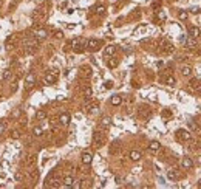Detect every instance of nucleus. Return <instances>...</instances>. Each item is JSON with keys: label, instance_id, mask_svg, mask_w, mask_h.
I'll return each mask as SVG.
<instances>
[{"label": "nucleus", "instance_id": "11", "mask_svg": "<svg viewBox=\"0 0 201 189\" xmlns=\"http://www.w3.org/2000/svg\"><path fill=\"white\" fill-rule=\"evenodd\" d=\"M116 53V45H107L105 47V50H104V56H113Z\"/></svg>", "mask_w": 201, "mask_h": 189}, {"label": "nucleus", "instance_id": "22", "mask_svg": "<svg viewBox=\"0 0 201 189\" xmlns=\"http://www.w3.org/2000/svg\"><path fill=\"white\" fill-rule=\"evenodd\" d=\"M118 64H119V61L116 59V57H111V59L107 62V65H108V68H115V67H118Z\"/></svg>", "mask_w": 201, "mask_h": 189}, {"label": "nucleus", "instance_id": "10", "mask_svg": "<svg viewBox=\"0 0 201 189\" xmlns=\"http://www.w3.org/2000/svg\"><path fill=\"white\" fill-rule=\"evenodd\" d=\"M167 178L172 180V181H176V180H180V174H178V170L170 169V170H167Z\"/></svg>", "mask_w": 201, "mask_h": 189}, {"label": "nucleus", "instance_id": "37", "mask_svg": "<svg viewBox=\"0 0 201 189\" xmlns=\"http://www.w3.org/2000/svg\"><path fill=\"white\" fill-rule=\"evenodd\" d=\"M113 87V82H111V81H107L105 82V88H111Z\"/></svg>", "mask_w": 201, "mask_h": 189}, {"label": "nucleus", "instance_id": "14", "mask_svg": "<svg viewBox=\"0 0 201 189\" xmlns=\"http://www.w3.org/2000/svg\"><path fill=\"white\" fill-rule=\"evenodd\" d=\"M200 33H201V30L198 26H189V36L190 37H198Z\"/></svg>", "mask_w": 201, "mask_h": 189}, {"label": "nucleus", "instance_id": "31", "mask_svg": "<svg viewBox=\"0 0 201 189\" xmlns=\"http://www.w3.org/2000/svg\"><path fill=\"white\" fill-rule=\"evenodd\" d=\"M34 163V157H28V160H25V166H31Z\"/></svg>", "mask_w": 201, "mask_h": 189}, {"label": "nucleus", "instance_id": "17", "mask_svg": "<svg viewBox=\"0 0 201 189\" xmlns=\"http://www.w3.org/2000/svg\"><path fill=\"white\" fill-rule=\"evenodd\" d=\"M110 102H111V106H121V102H122V96H119V94H113L111 99H110Z\"/></svg>", "mask_w": 201, "mask_h": 189}, {"label": "nucleus", "instance_id": "33", "mask_svg": "<svg viewBox=\"0 0 201 189\" xmlns=\"http://www.w3.org/2000/svg\"><path fill=\"white\" fill-rule=\"evenodd\" d=\"M163 116H164V118H170V116H172V112L164 110V112H163Z\"/></svg>", "mask_w": 201, "mask_h": 189}, {"label": "nucleus", "instance_id": "15", "mask_svg": "<svg viewBox=\"0 0 201 189\" xmlns=\"http://www.w3.org/2000/svg\"><path fill=\"white\" fill-rule=\"evenodd\" d=\"M184 43H186L187 48H190V50H192V48H196V40L193 37H186Z\"/></svg>", "mask_w": 201, "mask_h": 189}, {"label": "nucleus", "instance_id": "28", "mask_svg": "<svg viewBox=\"0 0 201 189\" xmlns=\"http://www.w3.org/2000/svg\"><path fill=\"white\" fill-rule=\"evenodd\" d=\"M96 14H99V16H102V14H105V8L102 6V5H99V6H96Z\"/></svg>", "mask_w": 201, "mask_h": 189}, {"label": "nucleus", "instance_id": "1", "mask_svg": "<svg viewBox=\"0 0 201 189\" xmlns=\"http://www.w3.org/2000/svg\"><path fill=\"white\" fill-rule=\"evenodd\" d=\"M105 144V133L101 132V130H96L95 133H93V146L96 147V149H99Z\"/></svg>", "mask_w": 201, "mask_h": 189}, {"label": "nucleus", "instance_id": "16", "mask_svg": "<svg viewBox=\"0 0 201 189\" xmlns=\"http://www.w3.org/2000/svg\"><path fill=\"white\" fill-rule=\"evenodd\" d=\"M73 184H74V178L71 177V175H67L64 178V186L65 188H73Z\"/></svg>", "mask_w": 201, "mask_h": 189}, {"label": "nucleus", "instance_id": "42", "mask_svg": "<svg viewBox=\"0 0 201 189\" xmlns=\"http://www.w3.org/2000/svg\"><path fill=\"white\" fill-rule=\"evenodd\" d=\"M198 184H200V186H201V180H200V181H198Z\"/></svg>", "mask_w": 201, "mask_h": 189}, {"label": "nucleus", "instance_id": "20", "mask_svg": "<svg viewBox=\"0 0 201 189\" xmlns=\"http://www.w3.org/2000/svg\"><path fill=\"white\" fill-rule=\"evenodd\" d=\"M141 152L139 150H132L130 152V160H133V161H139L141 160Z\"/></svg>", "mask_w": 201, "mask_h": 189}, {"label": "nucleus", "instance_id": "29", "mask_svg": "<svg viewBox=\"0 0 201 189\" xmlns=\"http://www.w3.org/2000/svg\"><path fill=\"white\" fill-rule=\"evenodd\" d=\"M33 132H34V135H36V137H40V135L43 133V130H42V127H39V126H37V127H34V130H33Z\"/></svg>", "mask_w": 201, "mask_h": 189}, {"label": "nucleus", "instance_id": "38", "mask_svg": "<svg viewBox=\"0 0 201 189\" xmlns=\"http://www.w3.org/2000/svg\"><path fill=\"white\" fill-rule=\"evenodd\" d=\"M11 137H12V138H19V137H20V133L17 132V130H14V132H12V135H11Z\"/></svg>", "mask_w": 201, "mask_h": 189}, {"label": "nucleus", "instance_id": "8", "mask_svg": "<svg viewBox=\"0 0 201 189\" xmlns=\"http://www.w3.org/2000/svg\"><path fill=\"white\" fill-rule=\"evenodd\" d=\"M161 51L163 53H173V47L169 42H166V40H163V42H161Z\"/></svg>", "mask_w": 201, "mask_h": 189}, {"label": "nucleus", "instance_id": "12", "mask_svg": "<svg viewBox=\"0 0 201 189\" xmlns=\"http://www.w3.org/2000/svg\"><path fill=\"white\" fill-rule=\"evenodd\" d=\"M189 85H190V88L192 90H196V92H201V82L198 79H192L190 82H189Z\"/></svg>", "mask_w": 201, "mask_h": 189}, {"label": "nucleus", "instance_id": "9", "mask_svg": "<svg viewBox=\"0 0 201 189\" xmlns=\"http://www.w3.org/2000/svg\"><path fill=\"white\" fill-rule=\"evenodd\" d=\"M181 166L184 169H192V168H193V161H192L189 157H184V158L181 160Z\"/></svg>", "mask_w": 201, "mask_h": 189}, {"label": "nucleus", "instance_id": "5", "mask_svg": "<svg viewBox=\"0 0 201 189\" xmlns=\"http://www.w3.org/2000/svg\"><path fill=\"white\" fill-rule=\"evenodd\" d=\"M34 82H36V78H34L33 73H28V74L25 76V87L26 88H31L34 85Z\"/></svg>", "mask_w": 201, "mask_h": 189}, {"label": "nucleus", "instance_id": "3", "mask_svg": "<svg viewBox=\"0 0 201 189\" xmlns=\"http://www.w3.org/2000/svg\"><path fill=\"white\" fill-rule=\"evenodd\" d=\"M101 40H97V39H88L87 40V48H88V50H90V51H96L97 50V48H99L101 47Z\"/></svg>", "mask_w": 201, "mask_h": 189}, {"label": "nucleus", "instance_id": "6", "mask_svg": "<svg viewBox=\"0 0 201 189\" xmlns=\"http://www.w3.org/2000/svg\"><path fill=\"white\" fill-rule=\"evenodd\" d=\"M34 37L37 39V40H43V39H47L48 37V31L47 30H43V28H40V30H37L34 33Z\"/></svg>", "mask_w": 201, "mask_h": 189}, {"label": "nucleus", "instance_id": "41", "mask_svg": "<svg viewBox=\"0 0 201 189\" xmlns=\"http://www.w3.org/2000/svg\"><path fill=\"white\" fill-rule=\"evenodd\" d=\"M56 37H59V39L62 37V31H57V33H56Z\"/></svg>", "mask_w": 201, "mask_h": 189}, {"label": "nucleus", "instance_id": "19", "mask_svg": "<svg viewBox=\"0 0 201 189\" xmlns=\"http://www.w3.org/2000/svg\"><path fill=\"white\" fill-rule=\"evenodd\" d=\"M149 149L152 150V152H158L159 149H161V144L158 141H150V144H149Z\"/></svg>", "mask_w": 201, "mask_h": 189}, {"label": "nucleus", "instance_id": "40", "mask_svg": "<svg viewBox=\"0 0 201 189\" xmlns=\"http://www.w3.org/2000/svg\"><path fill=\"white\" fill-rule=\"evenodd\" d=\"M196 164H198V166H201V155L198 157V158H196Z\"/></svg>", "mask_w": 201, "mask_h": 189}, {"label": "nucleus", "instance_id": "25", "mask_svg": "<svg viewBox=\"0 0 201 189\" xmlns=\"http://www.w3.org/2000/svg\"><path fill=\"white\" fill-rule=\"evenodd\" d=\"M36 118L37 119H45L47 118V113L43 110H37V113H36Z\"/></svg>", "mask_w": 201, "mask_h": 189}, {"label": "nucleus", "instance_id": "26", "mask_svg": "<svg viewBox=\"0 0 201 189\" xmlns=\"http://www.w3.org/2000/svg\"><path fill=\"white\" fill-rule=\"evenodd\" d=\"M178 17H180V20H187V17H189V14H187V11H180V14H178Z\"/></svg>", "mask_w": 201, "mask_h": 189}, {"label": "nucleus", "instance_id": "35", "mask_svg": "<svg viewBox=\"0 0 201 189\" xmlns=\"http://www.w3.org/2000/svg\"><path fill=\"white\" fill-rule=\"evenodd\" d=\"M5 129H6V124L5 123H0V135L5 132Z\"/></svg>", "mask_w": 201, "mask_h": 189}, {"label": "nucleus", "instance_id": "32", "mask_svg": "<svg viewBox=\"0 0 201 189\" xmlns=\"http://www.w3.org/2000/svg\"><path fill=\"white\" fill-rule=\"evenodd\" d=\"M189 127H190V129H193V130H196V132L200 130V129H198V126H196V124H193L192 121H189Z\"/></svg>", "mask_w": 201, "mask_h": 189}, {"label": "nucleus", "instance_id": "36", "mask_svg": "<svg viewBox=\"0 0 201 189\" xmlns=\"http://www.w3.org/2000/svg\"><path fill=\"white\" fill-rule=\"evenodd\" d=\"M158 17H159L161 20H164V19H166V14H164V11H158Z\"/></svg>", "mask_w": 201, "mask_h": 189}, {"label": "nucleus", "instance_id": "4", "mask_svg": "<svg viewBox=\"0 0 201 189\" xmlns=\"http://www.w3.org/2000/svg\"><path fill=\"white\" fill-rule=\"evenodd\" d=\"M57 79V70H53V71H48L45 74V84H54Z\"/></svg>", "mask_w": 201, "mask_h": 189}, {"label": "nucleus", "instance_id": "23", "mask_svg": "<svg viewBox=\"0 0 201 189\" xmlns=\"http://www.w3.org/2000/svg\"><path fill=\"white\" fill-rule=\"evenodd\" d=\"M110 124H111V119L108 118V116H104V118L101 119V126H102V127H110Z\"/></svg>", "mask_w": 201, "mask_h": 189}, {"label": "nucleus", "instance_id": "30", "mask_svg": "<svg viewBox=\"0 0 201 189\" xmlns=\"http://www.w3.org/2000/svg\"><path fill=\"white\" fill-rule=\"evenodd\" d=\"M14 178H16V181H22V180H23V174H22V172H17L16 175H14Z\"/></svg>", "mask_w": 201, "mask_h": 189}, {"label": "nucleus", "instance_id": "2", "mask_svg": "<svg viewBox=\"0 0 201 189\" xmlns=\"http://www.w3.org/2000/svg\"><path fill=\"white\" fill-rule=\"evenodd\" d=\"M176 138L180 139V141H189V139L192 138V133L189 132V130L180 129V130H176Z\"/></svg>", "mask_w": 201, "mask_h": 189}, {"label": "nucleus", "instance_id": "34", "mask_svg": "<svg viewBox=\"0 0 201 189\" xmlns=\"http://www.w3.org/2000/svg\"><path fill=\"white\" fill-rule=\"evenodd\" d=\"M3 78H5V79H10V78H11V70H6L5 73H3Z\"/></svg>", "mask_w": 201, "mask_h": 189}, {"label": "nucleus", "instance_id": "7", "mask_svg": "<svg viewBox=\"0 0 201 189\" xmlns=\"http://www.w3.org/2000/svg\"><path fill=\"white\" fill-rule=\"evenodd\" d=\"M139 115L142 116V118H150V115H152L150 107H147V106H141V107H139Z\"/></svg>", "mask_w": 201, "mask_h": 189}, {"label": "nucleus", "instance_id": "21", "mask_svg": "<svg viewBox=\"0 0 201 189\" xmlns=\"http://www.w3.org/2000/svg\"><path fill=\"white\" fill-rule=\"evenodd\" d=\"M190 73H192V67H189V65L181 67V74L182 76H190Z\"/></svg>", "mask_w": 201, "mask_h": 189}, {"label": "nucleus", "instance_id": "24", "mask_svg": "<svg viewBox=\"0 0 201 189\" xmlns=\"http://www.w3.org/2000/svg\"><path fill=\"white\" fill-rule=\"evenodd\" d=\"M164 82H166L167 85H175L176 84V79L173 78V76H167V78L164 79Z\"/></svg>", "mask_w": 201, "mask_h": 189}, {"label": "nucleus", "instance_id": "39", "mask_svg": "<svg viewBox=\"0 0 201 189\" xmlns=\"http://www.w3.org/2000/svg\"><path fill=\"white\" fill-rule=\"evenodd\" d=\"M192 12H193V14H198V12H200V8H192Z\"/></svg>", "mask_w": 201, "mask_h": 189}, {"label": "nucleus", "instance_id": "18", "mask_svg": "<svg viewBox=\"0 0 201 189\" xmlns=\"http://www.w3.org/2000/svg\"><path fill=\"white\" fill-rule=\"evenodd\" d=\"M91 161H93V157H91V154H88V152H85V154L82 155V163H84V164H91Z\"/></svg>", "mask_w": 201, "mask_h": 189}, {"label": "nucleus", "instance_id": "13", "mask_svg": "<svg viewBox=\"0 0 201 189\" xmlns=\"http://www.w3.org/2000/svg\"><path fill=\"white\" fill-rule=\"evenodd\" d=\"M70 115L68 113H62L60 116H59V123L62 124V126H68L70 124Z\"/></svg>", "mask_w": 201, "mask_h": 189}, {"label": "nucleus", "instance_id": "27", "mask_svg": "<svg viewBox=\"0 0 201 189\" xmlns=\"http://www.w3.org/2000/svg\"><path fill=\"white\" fill-rule=\"evenodd\" d=\"M84 94H85V96H87V99H90V98L93 96V90H91L90 87H87L85 90H84Z\"/></svg>", "mask_w": 201, "mask_h": 189}]
</instances>
